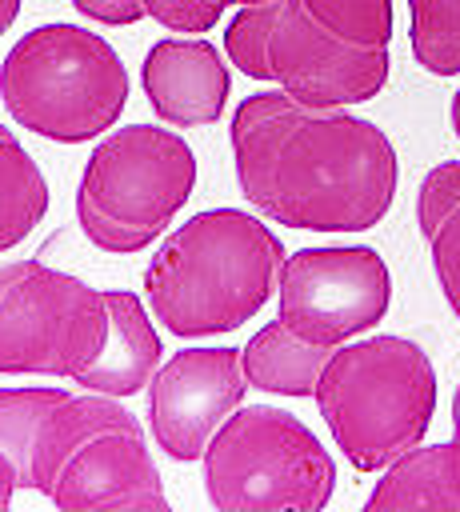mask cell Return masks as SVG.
Masks as SVG:
<instances>
[{"instance_id":"6da1fadb","label":"cell","mask_w":460,"mask_h":512,"mask_svg":"<svg viewBox=\"0 0 460 512\" xmlns=\"http://www.w3.org/2000/svg\"><path fill=\"white\" fill-rule=\"evenodd\" d=\"M232 168L248 204L300 232L376 228L400 184L396 148L364 116L304 104L284 88L236 104Z\"/></svg>"},{"instance_id":"7a4b0ae2","label":"cell","mask_w":460,"mask_h":512,"mask_svg":"<svg viewBox=\"0 0 460 512\" xmlns=\"http://www.w3.org/2000/svg\"><path fill=\"white\" fill-rule=\"evenodd\" d=\"M0 452L16 484L64 512L168 508L140 420L104 392L0 388Z\"/></svg>"},{"instance_id":"3957f363","label":"cell","mask_w":460,"mask_h":512,"mask_svg":"<svg viewBox=\"0 0 460 512\" xmlns=\"http://www.w3.org/2000/svg\"><path fill=\"white\" fill-rule=\"evenodd\" d=\"M392 0H264L224 28V56L304 104L348 108L388 84Z\"/></svg>"},{"instance_id":"277c9868","label":"cell","mask_w":460,"mask_h":512,"mask_svg":"<svg viewBox=\"0 0 460 512\" xmlns=\"http://www.w3.org/2000/svg\"><path fill=\"white\" fill-rule=\"evenodd\" d=\"M284 256L280 236L252 212H196L148 260V308L180 340L236 332L276 292Z\"/></svg>"},{"instance_id":"5b68a950","label":"cell","mask_w":460,"mask_h":512,"mask_svg":"<svg viewBox=\"0 0 460 512\" xmlns=\"http://www.w3.org/2000/svg\"><path fill=\"white\" fill-rule=\"evenodd\" d=\"M316 408L356 472H384L424 440L436 412V368L416 340H352L332 348Z\"/></svg>"},{"instance_id":"8992f818","label":"cell","mask_w":460,"mask_h":512,"mask_svg":"<svg viewBox=\"0 0 460 512\" xmlns=\"http://www.w3.org/2000/svg\"><path fill=\"white\" fill-rule=\"evenodd\" d=\"M8 116L56 144L112 132L128 104V72L116 48L80 24H40L0 60Z\"/></svg>"},{"instance_id":"52a82bcc","label":"cell","mask_w":460,"mask_h":512,"mask_svg":"<svg viewBox=\"0 0 460 512\" xmlns=\"http://www.w3.org/2000/svg\"><path fill=\"white\" fill-rule=\"evenodd\" d=\"M196 188V152L184 136L152 124L112 128L80 172L76 224L100 252L148 248L188 204Z\"/></svg>"},{"instance_id":"ba28073f","label":"cell","mask_w":460,"mask_h":512,"mask_svg":"<svg viewBox=\"0 0 460 512\" xmlns=\"http://www.w3.org/2000/svg\"><path fill=\"white\" fill-rule=\"evenodd\" d=\"M332 492L328 448L276 404H240L204 448V496L220 512H316Z\"/></svg>"},{"instance_id":"9c48e42d","label":"cell","mask_w":460,"mask_h":512,"mask_svg":"<svg viewBox=\"0 0 460 512\" xmlns=\"http://www.w3.org/2000/svg\"><path fill=\"white\" fill-rule=\"evenodd\" d=\"M108 344L100 288L44 260L0 264V376L76 380Z\"/></svg>"},{"instance_id":"30bf717a","label":"cell","mask_w":460,"mask_h":512,"mask_svg":"<svg viewBox=\"0 0 460 512\" xmlns=\"http://www.w3.org/2000/svg\"><path fill=\"white\" fill-rule=\"evenodd\" d=\"M280 320L304 340L340 348L376 328L392 304V276L376 248H300L280 268Z\"/></svg>"},{"instance_id":"8fae6325","label":"cell","mask_w":460,"mask_h":512,"mask_svg":"<svg viewBox=\"0 0 460 512\" xmlns=\"http://www.w3.org/2000/svg\"><path fill=\"white\" fill-rule=\"evenodd\" d=\"M240 348H180L148 380L152 440L176 464L204 460L216 428L244 404Z\"/></svg>"},{"instance_id":"7c38bea8","label":"cell","mask_w":460,"mask_h":512,"mask_svg":"<svg viewBox=\"0 0 460 512\" xmlns=\"http://www.w3.org/2000/svg\"><path fill=\"white\" fill-rule=\"evenodd\" d=\"M140 80L152 112L172 128L216 124L232 92L228 64L204 36L156 40L140 64Z\"/></svg>"},{"instance_id":"4fadbf2b","label":"cell","mask_w":460,"mask_h":512,"mask_svg":"<svg viewBox=\"0 0 460 512\" xmlns=\"http://www.w3.org/2000/svg\"><path fill=\"white\" fill-rule=\"evenodd\" d=\"M104 300H108V344L72 384L124 400V396H136L156 376L164 348L152 328L156 316H148V308L140 304L136 292L108 288Z\"/></svg>"},{"instance_id":"5bb4252c","label":"cell","mask_w":460,"mask_h":512,"mask_svg":"<svg viewBox=\"0 0 460 512\" xmlns=\"http://www.w3.org/2000/svg\"><path fill=\"white\" fill-rule=\"evenodd\" d=\"M328 356H332L328 344L304 340L300 332H292L276 316L272 324H264L240 348V368H244L252 388L272 392V396L304 400V396H316V384H320V372H324Z\"/></svg>"},{"instance_id":"9a60e30c","label":"cell","mask_w":460,"mask_h":512,"mask_svg":"<svg viewBox=\"0 0 460 512\" xmlns=\"http://www.w3.org/2000/svg\"><path fill=\"white\" fill-rule=\"evenodd\" d=\"M364 508H460V440L408 448L380 472Z\"/></svg>"},{"instance_id":"2e32d148","label":"cell","mask_w":460,"mask_h":512,"mask_svg":"<svg viewBox=\"0 0 460 512\" xmlns=\"http://www.w3.org/2000/svg\"><path fill=\"white\" fill-rule=\"evenodd\" d=\"M416 224L436 272V284L460 320V160H440L416 192Z\"/></svg>"},{"instance_id":"e0dca14e","label":"cell","mask_w":460,"mask_h":512,"mask_svg":"<svg viewBox=\"0 0 460 512\" xmlns=\"http://www.w3.org/2000/svg\"><path fill=\"white\" fill-rule=\"evenodd\" d=\"M48 212V180L12 128L0 124V252L16 248Z\"/></svg>"},{"instance_id":"ac0fdd59","label":"cell","mask_w":460,"mask_h":512,"mask_svg":"<svg viewBox=\"0 0 460 512\" xmlns=\"http://www.w3.org/2000/svg\"><path fill=\"white\" fill-rule=\"evenodd\" d=\"M412 56L432 76L460 72V0H408Z\"/></svg>"},{"instance_id":"d6986e66","label":"cell","mask_w":460,"mask_h":512,"mask_svg":"<svg viewBox=\"0 0 460 512\" xmlns=\"http://www.w3.org/2000/svg\"><path fill=\"white\" fill-rule=\"evenodd\" d=\"M140 4L168 32H208L220 20V12H212L204 0H140Z\"/></svg>"},{"instance_id":"ffe728a7","label":"cell","mask_w":460,"mask_h":512,"mask_svg":"<svg viewBox=\"0 0 460 512\" xmlns=\"http://www.w3.org/2000/svg\"><path fill=\"white\" fill-rule=\"evenodd\" d=\"M72 4L80 16H88L96 24H112V28H128L148 16L140 0H72Z\"/></svg>"},{"instance_id":"44dd1931","label":"cell","mask_w":460,"mask_h":512,"mask_svg":"<svg viewBox=\"0 0 460 512\" xmlns=\"http://www.w3.org/2000/svg\"><path fill=\"white\" fill-rule=\"evenodd\" d=\"M16 468H12V460L0 452V508H8L12 504V496H16Z\"/></svg>"},{"instance_id":"7402d4cb","label":"cell","mask_w":460,"mask_h":512,"mask_svg":"<svg viewBox=\"0 0 460 512\" xmlns=\"http://www.w3.org/2000/svg\"><path fill=\"white\" fill-rule=\"evenodd\" d=\"M20 4H24V0H0V36H4V32L16 24V16H20Z\"/></svg>"},{"instance_id":"603a6c76","label":"cell","mask_w":460,"mask_h":512,"mask_svg":"<svg viewBox=\"0 0 460 512\" xmlns=\"http://www.w3.org/2000/svg\"><path fill=\"white\" fill-rule=\"evenodd\" d=\"M204 4L224 16V8H232V4H236V8H248V4H264V0H204Z\"/></svg>"},{"instance_id":"cb8c5ba5","label":"cell","mask_w":460,"mask_h":512,"mask_svg":"<svg viewBox=\"0 0 460 512\" xmlns=\"http://www.w3.org/2000/svg\"><path fill=\"white\" fill-rule=\"evenodd\" d=\"M448 116H452V132H456V140H460V88L452 92V104H448Z\"/></svg>"},{"instance_id":"d4e9b609","label":"cell","mask_w":460,"mask_h":512,"mask_svg":"<svg viewBox=\"0 0 460 512\" xmlns=\"http://www.w3.org/2000/svg\"><path fill=\"white\" fill-rule=\"evenodd\" d=\"M452 436L460 440V384H456V392H452Z\"/></svg>"}]
</instances>
